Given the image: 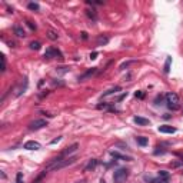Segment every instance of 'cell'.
Here are the masks:
<instances>
[{
	"label": "cell",
	"instance_id": "obj_1",
	"mask_svg": "<svg viewBox=\"0 0 183 183\" xmlns=\"http://www.w3.org/2000/svg\"><path fill=\"white\" fill-rule=\"evenodd\" d=\"M76 160H77V158H76V156L63 158V156H60V154H59L57 158H54V159H52V160H50L49 165L46 166L45 170L47 172V173H49V172H53V170H60V169H63V167L73 165Z\"/></svg>",
	"mask_w": 183,
	"mask_h": 183
},
{
	"label": "cell",
	"instance_id": "obj_2",
	"mask_svg": "<svg viewBox=\"0 0 183 183\" xmlns=\"http://www.w3.org/2000/svg\"><path fill=\"white\" fill-rule=\"evenodd\" d=\"M127 177H129V170H127L126 167H120V169L115 170V173H113V180H115V183H126Z\"/></svg>",
	"mask_w": 183,
	"mask_h": 183
},
{
	"label": "cell",
	"instance_id": "obj_3",
	"mask_svg": "<svg viewBox=\"0 0 183 183\" xmlns=\"http://www.w3.org/2000/svg\"><path fill=\"white\" fill-rule=\"evenodd\" d=\"M166 104L167 107L172 109V110H176L179 107V96L173 93V91H169L166 95Z\"/></svg>",
	"mask_w": 183,
	"mask_h": 183
},
{
	"label": "cell",
	"instance_id": "obj_4",
	"mask_svg": "<svg viewBox=\"0 0 183 183\" xmlns=\"http://www.w3.org/2000/svg\"><path fill=\"white\" fill-rule=\"evenodd\" d=\"M45 126H47V122H46L45 119H36V120H33L29 125V129L30 130H39V129H43Z\"/></svg>",
	"mask_w": 183,
	"mask_h": 183
},
{
	"label": "cell",
	"instance_id": "obj_5",
	"mask_svg": "<svg viewBox=\"0 0 183 183\" xmlns=\"http://www.w3.org/2000/svg\"><path fill=\"white\" fill-rule=\"evenodd\" d=\"M57 56L62 59V54H60V52H59V50H56L54 47H49V49L45 52V57L46 59H53V57H57Z\"/></svg>",
	"mask_w": 183,
	"mask_h": 183
},
{
	"label": "cell",
	"instance_id": "obj_6",
	"mask_svg": "<svg viewBox=\"0 0 183 183\" xmlns=\"http://www.w3.org/2000/svg\"><path fill=\"white\" fill-rule=\"evenodd\" d=\"M96 72H97V67H91V69H89L88 72H84L83 75L79 76V82H86L88 79H90L91 76L95 75Z\"/></svg>",
	"mask_w": 183,
	"mask_h": 183
},
{
	"label": "cell",
	"instance_id": "obj_7",
	"mask_svg": "<svg viewBox=\"0 0 183 183\" xmlns=\"http://www.w3.org/2000/svg\"><path fill=\"white\" fill-rule=\"evenodd\" d=\"M77 149H79V145H77V143H75V145H72L70 147H66V149H64L62 153H60V156H63V158H70V154L75 153Z\"/></svg>",
	"mask_w": 183,
	"mask_h": 183
},
{
	"label": "cell",
	"instance_id": "obj_8",
	"mask_svg": "<svg viewBox=\"0 0 183 183\" xmlns=\"http://www.w3.org/2000/svg\"><path fill=\"white\" fill-rule=\"evenodd\" d=\"M25 149L27 150H39L40 147H42V145L39 143V142H34V140H29V142H26L25 146H23Z\"/></svg>",
	"mask_w": 183,
	"mask_h": 183
},
{
	"label": "cell",
	"instance_id": "obj_9",
	"mask_svg": "<svg viewBox=\"0 0 183 183\" xmlns=\"http://www.w3.org/2000/svg\"><path fill=\"white\" fill-rule=\"evenodd\" d=\"M99 165V160L97 159H90L88 162V165L84 166V172H90V170H95L96 167Z\"/></svg>",
	"mask_w": 183,
	"mask_h": 183
},
{
	"label": "cell",
	"instance_id": "obj_10",
	"mask_svg": "<svg viewBox=\"0 0 183 183\" xmlns=\"http://www.w3.org/2000/svg\"><path fill=\"white\" fill-rule=\"evenodd\" d=\"M159 132L160 133H167V134H172V133H175L176 132V129L175 127H172V126H169V125H163V126H159Z\"/></svg>",
	"mask_w": 183,
	"mask_h": 183
},
{
	"label": "cell",
	"instance_id": "obj_11",
	"mask_svg": "<svg viewBox=\"0 0 183 183\" xmlns=\"http://www.w3.org/2000/svg\"><path fill=\"white\" fill-rule=\"evenodd\" d=\"M13 30H14V34H16L17 37H25L26 36V32L23 30V27L19 25H16L14 27H13Z\"/></svg>",
	"mask_w": 183,
	"mask_h": 183
},
{
	"label": "cell",
	"instance_id": "obj_12",
	"mask_svg": "<svg viewBox=\"0 0 183 183\" xmlns=\"http://www.w3.org/2000/svg\"><path fill=\"white\" fill-rule=\"evenodd\" d=\"M133 122L136 123V125H139V126H146V125H149V123H150L147 119H145V117H140V116H136L133 119Z\"/></svg>",
	"mask_w": 183,
	"mask_h": 183
},
{
	"label": "cell",
	"instance_id": "obj_13",
	"mask_svg": "<svg viewBox=\"0 0 183 183\" xmlns=\"http://www.w3.org/2000/svg\"><path fill=\"white\" fill-rule=\"evenodd\" d=\"M86 16H88L89 19H91L93 21L97 20V14H96L95 9H86Z\"/></svg>",
	"mask_w": 183,
	"mask_h": 183
},
{
	"label": "cell",
	"instance_id": "obj_14",
	"mask_svg": "<svg viewBox=\"0 0 183 183\" xmlns=\"http://www.w3.org/2000/svg\"><path fill=\"white\" fill-rule=\"evenodd\" d=\"M110 154H112L115 159H120V160H132V158H129V156H125V154L117 153V152H110Z\"/></svg>",
	"mask_w": 183,
	"mask_h": 183
},
{
	"label": "cell",
	"instance_id": "obj_15",
	"mask_svg": "<svg viewBox=\"0 0 183 183\" xmlns=\"http://www.w3.org/2000/svg\"><path fill=\"white\" fill-rule=\"evenodd\" d=\"M26 88H27V82H26L25 84H21V86H19V88H17L16 90H14V91H16V93H14V96H16V97H17V96H20L21 93H25Z\"/></svg>",
	"mask_w": 183,
	"mask_h": 183
},
{
	"label": "cell",
	"instance_id": "obj_16",
	"mask_svg": "<svg viewBox=\"0 0 183 183\" xmlns=\"http://www.w3.org/2000/svg\"><path fill=\"white\" fill-rule=\"evenodd\" d=\"M109 43V37H106V36H99L97 37V46H104Z\"/></svg>",
	"mask_w": 183,
	"mask_h": 183
},
{
	"label": "cell",
	"instance_id": "obj_17",
	"mask_svg": "<svg viewBox=\"0 0 183 183\" xmlns=\"http://www.w3.org/2000/svg\"><path fill=\"white\" fill-rule=\"evenodd\" d=\"M136 142H137V145H140V146H146L149 140H147V137L139 136V137H136Z\"/></svg>",
	"mask_w": 183,
	"mask_h": 183
},
{
	"label": "cell",
	"instance_id": "obj_18",
	"mask_svg": "<svg viewBox=\"0 0 183 183\" xmlns=\"http://www.w3.org/2000/svg\"><path fill=\"white\" fill-rule=\"evenodd\" d=\"M47 37H49L50 40H57L59 34L56 33V32H53V30H49V33H47Z\"/></svg>",
	"mask_w": 183,
	"mask_h": 183
},
{
	"label": "cell",
	"instance_id": "obj_19",
	"mask_svg": "<svg viewBox=\"0 0 183 183\" xmlns=\"http://www.w3.org/2000/svg\"><path fill=\"white\" fill-rule=\"evenodd\" d=\"M170 63H172V57H167L166 63H165V73H169V70H170Z\"/></svg>",
	"mask_w": 183,
	"mask_h": 183
},
{
	"label": "cell",
	"instance_id": "obj_20",
	"mask_svg": "<svg viewBox=\"0 0 183 183\" xmlns=\"http://www.w3.org/2000/svg\"><path fill=\"white\" fill-rule=\"evenodd\" d=\"M116 91H120V88H115V89L107 90L106 93H103V97H106V96H109V95H113V93H116Z\"/></svg>",
	"mask_w": 183,
	"mask_h": 183
},
{
	"label": "cell",
	"instance_id": "obj_21",
	"mask_svg": "<svg viewBox=\"0 0 183 183\" xmlns=\"http://www.w3.org/2000/svg\"><path fill=\"white\" fill-rule=\"evenodd\" d=\"M29 46H30V49H32V50H39V49H40V43H39V42H32Z\"/></svg>",
	"mask_w": 183,
	"mask_h": 183
},
{
	"label": "cell",
	"instance_id": "obj_22",
	"mask_svg": "<svg viewBox=\"0 0 183 183\" xmlns=\"http://www.w3.org/2000/svg\"><path fill=\"white\" fill-rule=\"evenodd\" d=\"M159 177H162V179H169V172L160 170V172H159Z\"/></svg>",
	"mask_w": 183,
	"mask_h": 183
},
{
	"label": "cell",
	"instance_id": "obj_23",
	"mask_svg": "<svg viewBox=\"0 0 183 183\" xmlns=\"http://www.w3.org/2000/svg\"><path fill=\"white\" fill-rule=\"evenodd\" d=\"M152 183H167V179H162V177H156V179H152Z\"/></svg>",
	"mask_w": 183,
	"mask_h": 183
},
{
	"label": "cell",
	"instance_id": "obj_24",
	"mask_svg": "<svg viewBox=\"0 0 183 183\" xmlns=\"http://www.w3.org/2000/svg\"><path fill=\"white\" fill-rule=\"evenodd\" d=\"M27 7L30 9V10H39V4L37 3H29V6H27Z\"/></svg>",
	"mask_w": 183,
	"mask_h": 183
},
{
	"label": "cell",
	"instance_id": "obj_25",
	"mask_svg": "<svg viewBox=\"0 0 183 183\" xmlns=\"http://www.w3.org/2000/svg\"><path fill=\"white\" fill-rule=\"evenodd\" d=\"M16 183H23V173L21 172H19L16 176Z\"/></svg>",
	"mask_w": 183,
	"mask_h": 183
},
{
	"label": "cell",
	"instance_id": "obj_26",
	"mask_svg": "<svg viewBox=\"0 0 183 183\" xmlns=\"http://www.w3.org/2000/svg\"><path fill=\"white\" fill-rule=\"evenodd\" d=\"M6 70V59H4V56H2V72Z\"/></svg>",
	"mask_w": 183,
	"mask_h": 183
},
{
	"label": "cell",
	"instance_id": "obj_27",
	"mask_svg": "<svg viewBox=\"0 0 183 183\" xmlns=\"http://www.w3.org/2000/svg\"><path fill=\"white\" fill-rule=\"evenodd\" d=\"M134 96H136V97H139V99H143V97H145V93H143V91H136V93H134Z\"/></svg>",
	"mask_w": 183,
	"mask_h": 183
},
{
	"label": "cell",
	"instance_id": "obj_28",
	"mask_svg": "<svg viewBox=\"0 0 183 183\" xmlns=\"http://www.w3.org/2000/svg\"><path fill=\"white\" fill-rule=\"evenodd\" d=\"M109 104L107 103H103V104H97V109H107Z\"/></svg>",
	"mask_w": 183,
	"mask_h": 183
},
{
	"label": "cell",
	"instance_id": "obj_29",
	"mask_svg": "<svg viewBox=\"0 0 183 183\" xmlns=\"http://www.w3.org/2000/svg\"><path fill=\"white\" fill-rule=\"evenodd\" d=\"M27 26H29V27H30L32 30H36V25H33L32 21H27Z\"/></svg>",
	"mask_w": 183,
	"mask_h": 183
},
{
	"label": "cell",
	"instance_id": "obj_30",
	"mask_svg": "<svg viewBox=\"0 0 183 183\" xmlns=\"http://www.w3.org/2000/svg\"><path fill=\"white\" fill-rule=\"evenodd\" d=\"M166 150H154V154H165Z\"/></svg>",
	"mask_w": 183,
	"mask_h": 183
},
{
	"label": "cell",
	"instance_id": "obj_31",
	"mask_svg": "<svg viewBox=\"0 0 183 183\" xmlns=\"http://www.w3.org/2000/svg\"><path fill=\"white\" fill-rule=\"evenodd\" d=\"M96 56H97V53H96V52H93V53L90 54V59H91V60H95V59H96Z\"/></svg>",
	"mask_w": 183,
	"mask_h": 183
},
{
	"label": "cell",
	"instance_id": "obj_32",
	"mask_svg": "<svg viewBox=\"0 0 183 183\" xmlns=\"http://www.w3.org/2000/svg\"><path fill=\"white\" fill-rule=\"evenodd\" d=\"M60 139H62V137H57V139H54V140H52V145H54V143H57V142H60Z\"/></svg>",
	"mask_w": 183,
	"mask_h": 183
},
{
	"label": "cell",
	"instance_id": "obj_33",
	"mask_svg": "<svg viewBox=\"0 0 183 183\" xmlns=\"http://www.w3.org/2000/svg\"><path fill=\"white\" fill-rule=\"evenodd\" d=\"M82 39H84V40L88 39V33H86V32H83V33H82Z\"/></svg>",
	"mask_w": 183,
	"mask_h": 183
},
{
	"label": "cell",
	"instance_id": "obj_34",
	"mask_svg": "<svg viewBox=\"0 0 183 183\" xmlns=\"http://www.w3.org/2000/svg\"><path fill=\"white\" fill-rule=\"evenodd\" d=\"M75 183H86V180H79V182H75Z\"/></svg>",
	"mask_w": 183,
	"mask_h": 183
},
{
	"label": "cell",
	"instance_id": "obj_35",
	"mask_svg": "<svg viewBox=\"0 0 183 183\" xmlns=\"http://www.w3.org/2000/svg\"><path fill=\"white\" fill-rule=\"evenodd\" d=\"M100 183H106V182H104V180H103V179H102V180H100Z\"/></svg>",
	"mask_w": 183,
	"mask_h": 183
}]
</instances>
